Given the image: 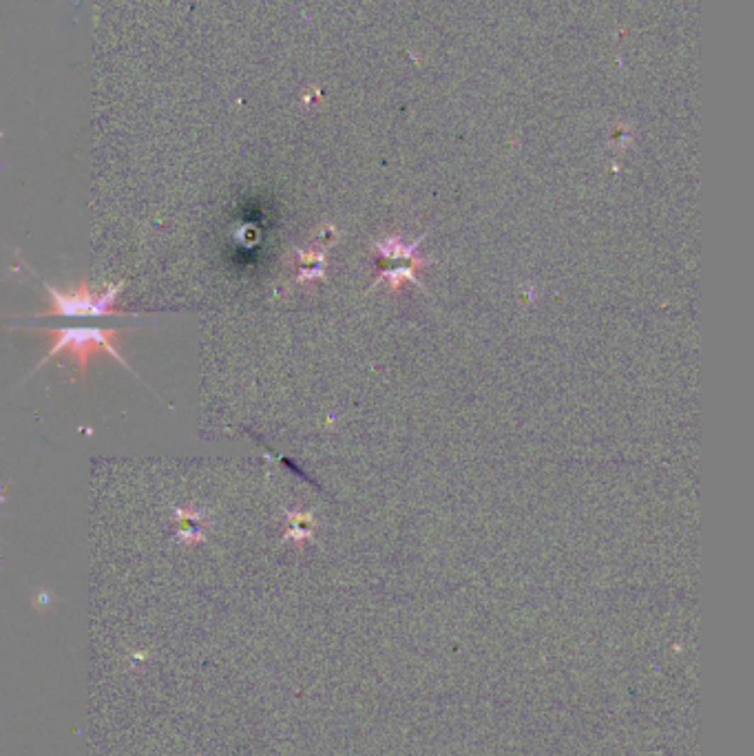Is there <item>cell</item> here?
<instances>
[{"label":"cell","mask_w":754,"mask_h":756,"mask_svg":"<svg viewBox=\"0 0 754 756\" xmlns=\"http://www.w3.org/2000/svg\"><path fill=\"white\" fill-rule=\"evenodd\" d=\"M40 329L45 332V334H49V341H47L49 343V352L38 363V367L49 363L56 354H67L71 359V363L78 367V372L84 374L91 356L98 354V352H104L108 356H113L122 367H126V370H131L128 363L120 356V352L116 349L118 337H120V327L62 325V327H40Z\"/></svg>","instance_id":"6da1fadb"},{"label":"cell","mask_w":754,"mask_h":756,"mask_svg":"<svg viewBox=\"0 0 754 756\" xmlns=\"http://www.w3.org/2000/svg\"><path fill=\"white\" fill-rule=\"evenodd\" d=\"M49 292V308L40 312V317H67V319H98V317H111L124 315L116 310V297L120 286H106L100 292L80 283L78 288H71L69 292L60 288L45 286Z\"/></svg>","instance_id":"7a4b0ae2"},{"label":"cell","mask_w":754,"mask_h":756,"mask_svg":"<svg viewBox=\"0 0 754 756\" xmlns=\"http://www.w3.org/2000/svg\"><path fill=\"white\" fill-rule=\"evenodd\" d=\"M422 239H425V235H420L410 244H405L398 237H385V239H378V242H372V248L378 252V256L383 259V266H381L376 281L372 283L370 290H374L376 286H381L385 281L396 292L403 281H412L422 292H427L425 283H422L416 274L420 268L434 264V259H422V256L416 254L418 246L422 244Z\"/></svg>","instance_id":"3957f363"},{"label":"cell","mask_w":754,"mask_h":756,"mask_svg":"<svg viewBox=\"0 0 754 756\" xmlns=\"http://www.w3.org/2000/svg\"><path fill=\"white\" fill-rule=\"evenodd\" d=\"M292 518V533L299 538H308L310 536V529L315 526V520H312V515H290ZM292 533H288V536H292Z\"/></svg>","instance_id":"277c9868"}]
</instances>
